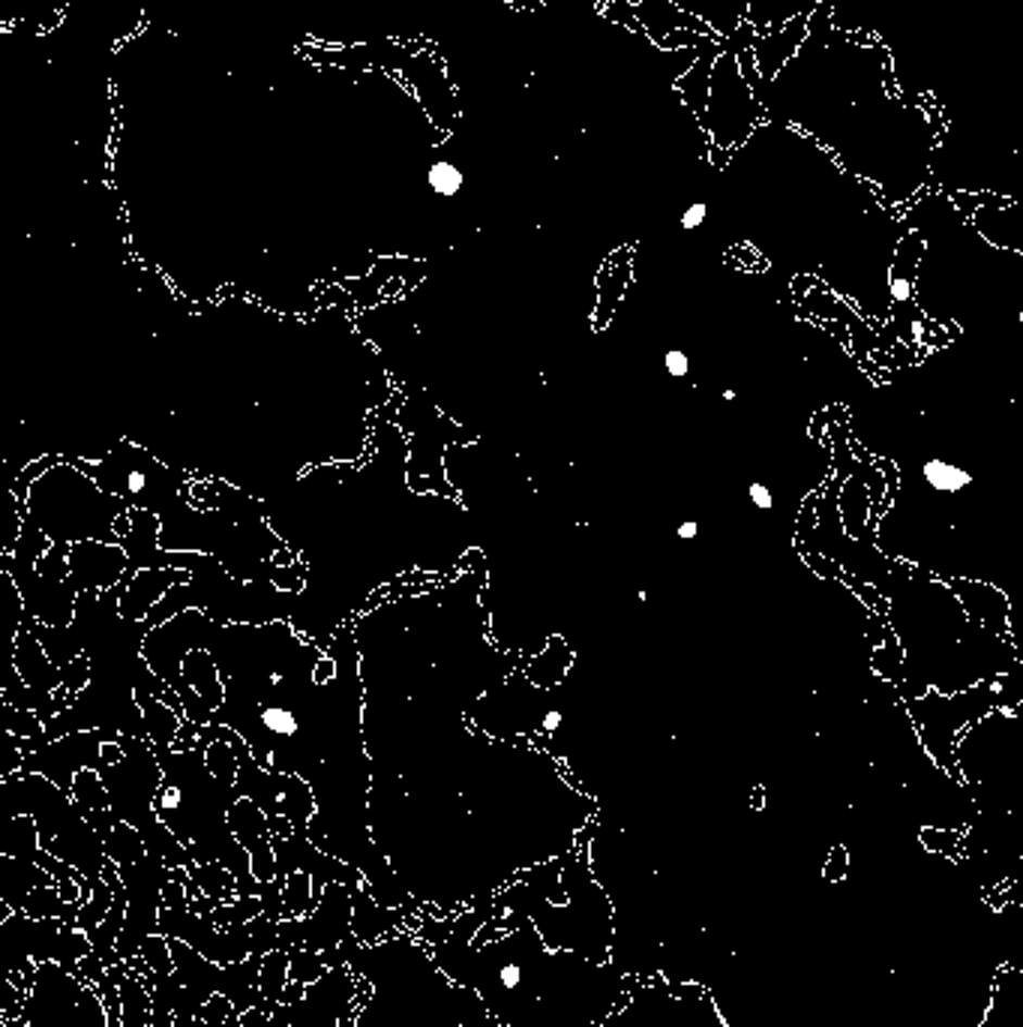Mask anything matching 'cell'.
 <instances>
[{
	"label": "cell",
	"mask_w": 1023,
	"mask_h": 1027,
	"mask_svg": "<svg viewBox=\"0 0 1023 1027\" xmlns=\"http://www.w3.org/2000/svg\"><path fill=\"white\" fill-rule=\"evenodd\" d=\"M187 872H190L192 884L202 889L204 896H211V899L223 901V904H228V901L238 899V877L231 875L226 865L192 863Z\"/></svg>",
	"instance_id": "cell-24"
},
{
	"label": "cell",
	"mask_w": 1023,
	"mask_h": 1027,
	"mask_svg": "<svg viewBox=\"0 0 1023 1027\" xmlns=\"http://www.w3.org/2000/svg\"><path fill=\"white\" fill-rule=\"evenodd\" d=\"M675 535H679L682 541H694L696 535H699V523H696V521H682V523H679V529H675Z\"/></svg>",
	"instance_id": "cell-48"
},
{
	"label": "cell",
	"mask_w": 1023,
	"mask_h": 1027,
	"mask_svg": "<svg viewBox=\"0 0 1023 1027\" xmlns=\"http://www.w3.org/2000/svg\"><path fill=\"white\" fill-rule=\"evenodd\" d=\"M90 685H93V661H90L88 652H81L61 667V688L73 698V703L88 691Z\"/></svg>",
	"instance_id": "cell-33"
},
{
	"label": "cell",
	"mask_w": 1023,
	"mask_h": 1027,
	"mask_svg": "<svg viewBox=\"0 0 1023 1027\" xmlns=\"http://www.w3.org/2000/svg\"><path fill=\"white\" fill-rule=\"evenodd\" d=\"M291 979V955L286 950H274L265 955V964H262V991H265V998L270 1003L282 1001V991L289 986Z\"/></svg>",
	"instance_id": "cell-28"
},
{
	"label": "cell",
	"mask_w": 1023,
	"mask_h": 1027,
	"mask_svg": "<svg viewBox=\"0 0 1023 1027\" xmlns=\"http://www.w3.org/2000/svg\"><path fill=\"white\" fill-rule=\"evenodd\" d=\"M706 216H708V204L706 202L687 204V208H684V214H682V228H684V231H694V228H699L703 223H706Z\"/></svg>",
	"instance_id": "cell-40"
},
{
	"label": "cell",
	"mask_w": 1023,
	"mask_h": 1027,
	"mask_svg": "<svg viewBox=\"0 0 1023 1027\" xmlns=\"http://www.w3.org/2000/svg\"><path fill=\"white\" fill-rule=\"evenodd\" d=\"M132 533V508H127L124 514H117V521H114V535H117V544Z\"/></svg>",
	"instance_id": "cell-46"
},
{
	"label": "cell",
	"mask_w": 1023,
	"mask_h": 1027,
	"mask_svg": "<svg viewBox=\"0 0 1023 1027\" xmlns=\"http://www.w3.org/2000/svg\"><path fill=\"white\" fill-rule=\"evenodd\" d=\"M3 797V821L15 814H30L37 821L39 844L49 850L51 856L76 865L81 875L88 877L90 889L102 880V872L109 865V853L97 829L88 824L85 812L66 790L49 781L39 773H18L13 778L0 781Z\"/></svg>",
	"instance_id": "cell-4"
},
{
	"label": "cell",
	"mask_w": 1023,
	"mask_h": 1027,
	"mask_svg": "<svg viewBox=\"0 0 1023 1027\" xmlns=\"http://www.w3.org/2000/svg\"><path fill=\"white\" fill-rule=\"evenodd\" d=\"M192 580V571L187 568H141L129 571L124 577V592L117 598V613L127 622H148L153 608L163 601L175 586Z\"/></svg>",
	"instance_id": "cell-15"
},
{
	"label": "cell",
	"mask_w": 1023,
	"mask_h": 1027,
	"mask_svg": "<svg viewBox=\"0 0 1023 1027\" xmlns=\"http://www.w3.org/2000/svg\"><path fill=\"white\" fill-rule=\"evenodd\" d=\"M274 850H277V865H279V875L277 880L286 884V877L291 872H306V875H313V884H316V896L321 899L325 896V889L330 884H345V887H367V877L361 868H354V865L342 863L337 856H330L321 848H316L313 841L301 832H291L289 838H274Z\"/></svg>",
	"instance_id": "cell-11"
},
{
	"label": "cell",
	"mask_w": 1023,
	"mask_h": 1027,
	"mask_svg": "<svg viewBox=\"0 0 1023 1027\" xmlns=\"http://www.w3.org/2000/svg\"><path fill=\"white\" fill-rule=\"evenodd\" d=\"M723 400H727V403H733V400H735L733 388H727V391H723Z\"/></svg>",
	"instance_id": "cell-49"
},
{
	"label": "cell",
	"mask_w": 1023,
	"mask_h": 1027,
	"mask_svg": "<svg viewBox=\"0 0 1023 1027\" xmlns=\"http://www.w3.org/2000/svg\"><path fill=\"white\" fill-rule=\"evenodd\" d=\"M427 952L451 986L478 994L498 1027H604L636 982L612 962L550 950L526 913L498 916L495 899L454 913L447 940Z\"/></svg>",
	"instance_id": "cell-1"
},
{
	"label": "cell",
	"mask_w": 1023,
	"mask_h": 1027,
	"mask_svg": "<svg viewBox=\"0 0 1023 1027\" xmlns=\"http://www.w3.org/2000/svg\"><path fill=\"white\" fill-rule=\"evenodd\" d=\"M573 667V649L568 647V640L561 635L546 637V647L544 652H538L534 659L522 667L526 673V679H529L531 688H538V691H550V688H558V685L565 682V676Z\"/></svg>",
	"instance_id": "cell-20"
},
{
	"label": "cell",
	"mask_w": 1023,
	"mask_h": 1027,
	"mask_svg": "<svg viewBox=\"0 0 1023 1027\" xmlns=\"http://www.w3.org/2000/svg\"><path fill=\"white\" fill-rule=\"evenodd\" d=\"M597 824H589L577 848L522 872L495 896L498 916L522 911L550 950L577 952L594 964L612 962L616 947V907L597 880L589 856V841Z\"/></svg>",
	"instance_id": "cell-2"
},
{
	"label": "cell",
	"mask_w": 1023,
	"mask_h": 1027,
	"mask_svg": "<svg viewBox=\"0 0 1023 1027\" xmlns=\"http://www.w3.org/2000/svg\"><path fill=\"white\" fill-rule=\"evenodd\" d=\"M195 1027H207V1025H202V1022H199V1025H195Z\"/></svg>",
	"instance_id": "cell-51"
},
{
	"label": "cell",
	"mask_w": 1023,
	"mask_h": 1027,
	"mask_svg": "<svg viewBox=\"0 0 1023 1027\" xmlns=\"http://www.w3.org/2000/svg\"><path fill=\"white\" fill-rule=\"evenodd\" d=\"M136 703H139V718L144 724V736L151 739V746L156 754L165 751H175L177 734L187 718H180L168 703H165L156 691H151L148 685H136Z\"/></svg>",
	"instance_id": "cell-17"
},
{
	"label": "cell",
	"mask_w": 1023,
	"mask_h": 1027,
	"mask_svg": "<svg viewBox=\"0 0 1023 1027\" xmlns=\"http://www.w3.org/2000/svg\"><path fill=\"white\" fill-rule=\"evenodd\" d=\"M15 671L39 694H54L61 688V667L49 659V652L42 647V640L34 631V619L27 616L22 631L15 635L13 649H10Z\"/></svg>",
	"instance_id": "cell-16"
},
{
	"label": "cell",
	"mask_w": 1023,
	"mask_h": 1027,
	"mask_svg": "<svg viewBox=\"0 0 1023 1027\" xmlns=\"http://www.w3.org/2000/svg\"><path fill=\"white\" fill-rule=\"evenodd\" d=\"M180 679L214 712L226 706V682L219 673V661L207 649H187L180 655Z\"/></svg>",
	"instance_id": "cell-18"
},
{
	"label": "cell",
	"mask_w": 1023,
	"mask_h": 1027,
	"mask_svg": "<svg viewBox=\"0 0 1023 1027\" xmlns=\"http://www.w3.org/2000/svg\"><path fill=\"white\" fill-rule=\"evenodd\" d=\"M58 880L37 863H25L15 856L0 853V901L10 904V911H22V901L37 887H54Z\"/></svg>",
	"instance_id": "cell-19"
},
{
	"label": "cell",
	"mask_w": 1023,
	"mask_h": 1027,
	"mask_svg": "<svg viewBox=\"0 0 1023 1027\" xmlns=\"http://www.w3.org/2000/svg\"><path fill=\"white\" fill-rule=\"evenodd\" d=\"M117 736L114 730H76V734H66L61 739H54L49 746H42L39 751L25 754V769L22 773H39L46 775L49 781L61 787V790H73V781L81 769H100V746L105 739Z\"/></svg>",
	"instance_id": "cell-10"
},
{
	"label": "cell",
	"mask_w": 1023,
	"mask_h": 1027,
	"mask_svg": "<svg viewBox=\"0 0 1023 1027\" xmlns=\"http://www.w3.org/2000/svg\"><path fill=\"white\" fill-rule=\"evenodd\" d=\"M132 568L124 544L114 541H76L70 544V586L78 596L112 592Z\"/></svg>",
	"instance_id": "cell-12"
},
{
	"label": "cell",
	"mask_w": 1023,
	"mask_h": 1027,
	"mask_svg": "<svg viewBox=\"0 0 1023 1027\" xmlns=\"http://www.w3.org/2000/svg\"><path fill=\"white\" fill-rule=\"evenodd\" d=\"M265 913V904L258 896H238L235 901H228V904H219L207 919L214 923V926L226 928V926H238V923H253L255 916H262Z\"/></svg>",
	"instance_id": "cell-29"
},
{
	"label": "cell",
	"mask_w": 1023,
	"mask_h": 1027,
	"mask_svg": "<svg viewBox=\"0 0 1023 1027\" xmlns=\"http://www.w3.org/2000/svg\"><path fill=\"white\" fill-rule=\"evenodd\" d=\"M267 826H270V836L274 838H289L294 832V826H291L289 817H282V814H270L267 817Z\"/></svg>",
	"instance_id": "cell-44"
},
{
	"label": "cell",
	"mask_w": 1023,
	"mask_h": 1027,
	"mask_svg": "<svg viewBox=\"0 0 1023 1027\" xmlns=\"http://www.w3.org/2000/svg\"><path fill=\"white\" fill-rule=\"evenodd\" d=\"M235 1015V1003L226 994H214L211 1001L199 1010V1022L207 1027H226V1022Z\"/></svg>",
	"instance_id": "cell-36"
},
{
	"label": "cell",
	"mask_w": 1023,
	"mask_h": 1027,
	"mask_svg": "<svg viewBox=\"0 0 1023 1027\" xmlns=\"http://www.w3.org/2000/svg\"><path fill=\"white\" fill-rule=\"evenodd\" d=\"M39 577L54 580V584H66L70 580V544H51L42 556L37 559Z\"/></svg>",
	"instance_id": "cell-34"
},
{
	"label": "cell",
	"mask_w": 1023,
	"mask_h": 1027,
	"mask_svg": "<svg viewBox=\"0 0 1023 1027\" xmlns=\"http://www.w3.org/2000/svg\"><path fill=\"white\" fill-rule=\"evenodd\" d=\"M354 916L352 928L354 938L361 940L364 947H379L384 940L396 938V935H408L420 926V907H384L372 899L367 887L354 889Z\"/></svg>",
	"instance_id": "cell-14"
},
{
	"label": "cell",
	"mask_w": 1023,
	"mask_h": 1027,
	"mask_svg": "<svg viewBox=\"0 0 1023 1027\" xmlns=\"http://www.w3.org/2000/svg\"><path fill=\"white\" fill-rule=\"evenodd\" d=\"M70 797L76 799L78 809L88 812H112V797H109V787L102 781L100 769H81L73 781Z\"/></svg>",
	"instance_id": "cell-27"
},
{
	"label": "cell",
	"mask_w": 1023,
	"mask_h": 1027,
	"mask_svg": "<svg viewBox=\"0 0 1023 1027\" xmlns=\"http://www.w3.org/2000/svg\"><path fill=\"white\" fill-rule=\"evenodd\" d=\"M112 904H114V889H112V884H109V880H100V884L93 887V896H90L88 904H85V907L78 911L76 926L81 928V931H85V935H88V938H90V935H93V931L100 928L102 919L109 916V911H112Z\"/></svg>",
	"instance_id": "cell-30"
},
{
	"label": "cell",
	"mask_w": 1023,
	"mask_h": 1027,
	"mask_svg": "<svg viewBox=\"0 0 1023 1027\" xmlns=\"http://www.w3.org/2000/svg\"><path fill=\"white\" fill-rule=\"evenodd\" d=\"M0 712H3V730H10L18 739H39L49 727L34 710H18L10 703H0Z\"/></svg>",
	"instance_id": "cell-32"
},
{
	"label": "cell",
	"mask_w": 1023,
	"mask_h": 1027,
	"mask_svg": "<svg viewBox=\"0 0 1023 1027\" xmlns=\"http://www.w3.org/2000/svg\"><path fill=\"white\" fill-rule=\"evenodd\" d=\"M109 860L117 865L121 880L127 887V928L117 940V955L129 962L141 952V943L160 935V913L165 904V887L172 884V868L153 856L136 826L114 817L109 836L102 838Z\"/></svg>",
	"instance_id": "cell-5"
},
{
	"label": "cell",
	"mask_w": 1023,
	"mask_h": 1027,
	"mask_svg": "<svg viewBox=\"0 0 1023 1027\" xmlns=\"http://www.w3.org/2000/svg\"><path fill=\"white\" fill-rule=\"evenodd\" d=\"M294 562H301V556H298V550H294V547H289V541H286V544H279L277 550L270 553V565H277V568H289V565H294Z\"/></svg>",
	"instance_id": "cell-42"
},
{
	"label": "cell",
	"mask_w": 1023,
	"mask_h": 1027,
	"mask_svg": "<svg viewBox=\"0 0 1023 1027\" xmlns=\"http://www.w3.org/2000/svg\"><path fill=\"white\" fill-rule=\"evenodd\" d=\"M747 496H750V502H754L759 511H771V508H774V493H771L766 484H750V487H747Z\"/></svg>",
	"instance_id": "cell-41"
},
{
	"label": "cell",
	"mask_w": 1023,
	"mask_h": 1027,
	"mask_svg": "<svg viewBox=\"0 0 1023 1027\" xmlns=\"http://www.w3.org/2000/svg\"><path fill=\"white\" fill-rule=\"evenodd\" d=\"M427 180H430L432 192H439V196H444V199H451V196H456V192L463 190L466 175H463L454 163H435L430 168Z\"/></svg>",
	"instance_id": "cell-35"
},
{
	"label": "cell",
	"mask_w": 1023,
	"mask_h": 1027,
	"mask_svg": "<svg viewBox=\"0 0 1023 1027\" xmlns=\"http://www.w3.org/2000/svg\"><path fill=\"white\" fill-rule=\"evenodd\" d=\"M636 601H643L645 604V601H648V589H640V592H636Z\"/></svg>",
	"instance_id": "cell-50"
},
{
	"label": "cell",
	"mask_w": 1023,
	"mask_h": 1027,
	"mask_svg": "<svg viewBox=\"0 0 1023 1027\" xmlns=\"http://www.w3.org/2000/svg\"><path fill=\"white\" fill-rule=\"evenodd\" d=\"M922 478L931 490H936V493H948V496L960 493V490H967V487L973 484V475H970V472L960 469V466H955V463H948V460H939V456L924 460Z\"/></svg>",
	"instance_id": "cell-26"
},
{
	"label": "cell",
	"mask_w": 1023,
	"mask_h": 1027,
	"mask_svg": "<svg viewBox=\"0 0 1023 1027\" xmlns=\"http://www.w3.org/2000/svg\"><path fill=\"white\" fill-rule=\"evenodd\" d=\"M561 724H565V710H561V706H550V710L541 712V718H538V734L556 736L558 730H561Z\"/></svg>",
	"instance_id": "cell-39"
},
{
	"label": "cell",
	"mask_w": 1023,
	"mask_h": 1027,
	"mask_svg": "<svg viewBox=\"0 0 1023 1027\" xmlns=\"http://www.w3.org/2000/svg\"><path fill=\"white\" fill-rule=\"evenodd\" d=\"M93 952V943L78 926L64 919H30L25 913H10L0 923V959L7 974L18 970L25 962H54L64 970L81 977L78 962Z\"/></svg>",
	"instance_id": "cell-7"
},
{
	"label": "cell",
	"mask_w": 1023,
	"mask_h": 1027,
	"mask_svg": "<svg viewBox=\"0 0 1023 1027\" xmlns=\"http://www.w3.org/2000/svg\"><path fill=\"white\" fill-rule=\"evenodd\" d=\"M361 977L349 964L330 967L325 977L306 986L301 1003H279L274 1013L291 1027H354L361 1018L357 1006Z\"/></svg>",
	"instance_id": "cell-9"
},
{
	"label": "cell",
	"mask_w": 1023,
	"mask_h": 1027,
	"mask_svg": "<svg viewBox=\"0 0 1023 1027\" xmlns=\"http://www.w3.org/2000/svg\"><path fill=\"white\" fill-rule=\"evenodd\" d=\"M282 901H286V919H304L310 913L318 911L321 899L316 896L313 875L306 872H291L282 884Z\"/></svg>",
	"instance_id": "cell-25"
},
{
	"label": "cell",
	"mask_w": 1023,
	"mask_h": 1027,
	"mask_svg": "<svg viewBox=\"0 0 1023 1027\" xmlns=\"http://www.w3.org/2000/svg\"><path fill=\"white\" fill-rule=\"evenodd\" d=\"M0 1027H112L105 1003L88 979L64 970L61 964H39L37 982L25 998V1010Z\"/></svg>",
	"instance_id": "cell-6"
},
{
	"label": "cell",
	"mask_w": 1023,
	"mask_h": 1027,
	"mask_svg": "<svg viewBox=\"0 0 1023 1027\" xmlns=\"http://www.w3.org/2000/svg\"><path fill=\"white\" fill-rule=\"evenodd\" d=\"M291 955V979L294 982H304V986H313L318 979L325 977L330 970V964L325 962V955L316 950H301V947H291L286 950Z\"/></svg>",
	"instance_id": "cell-31"
},
{
	"label": "cell",
	"mask_w": 1023,
	"mask_h": 1027,
	"mask_svg": "<svg viewBox=\"0 0 1023 1027\" xmlns=\"http://www.w3.org/2000/svg\"><path fill=\"white\" fill-rule=\"evenodd\" d=\"M619 255H612L604 271L597 274V310H594V330H604L616 316V306L624 298V289H628V283H631V271L624 267L619 271Z\"/></svg>",
	"instance_id": "cell-21"
},
{
	"label": "cell",
	"mask_w": 1023,
	"mask_h": 1027,
	"mask_svg": "<svg viewBox=\"0 0 1023 1027\" xmlns=\"http://www.w3.org/2000/svg\"><path fill=\"white\" fill-rule=\"evenodd\" d=\"M354 889L357 887L330 884L316 913H310L304 919H282L279 923V950L301 947V950L321 952L330 967L345 964L340 947L354 935Z\"/></svg>",
	"instance_id": "cell-8"
},
{
	"label": "cell",
	"mask_w": 1023,
	"mask_h": 1027,
	"mask_svg": "<svg viewBox=\"0 0 1023 1027\" xmlns=\"http://www.w3.org/2000/svg\"><path fill=\"white\" fill-rule=\"evenodd\" d=\"M664 370L670 373L672 379H684L691 373V355L684 349H667L664 352Z\"/></svg>",
	"instance_id": "cell-37"
},
{
	"label": "cell",
	"mask_w": 1023,
	"mask_h": 1027,
	"mask_svg": "<svg viewBox=\"0 0 1023 1027\" xmlns=\"http://www.w3.org/2000/svg\"><path fill=\"white\" fill-rule=\"evenodd\" d=\"M228 826L238 838L243 850L250 853L253 860V875L262 884L277 880L279 865H277V850H274V836H270V826H267L265 809L253 802V799L240 797L231 809H228Z\"/></svg>",
	"instance_id": "cell-13"
},
{
	"label": "cell",
	"mask_w": 1023,
	"mask_h": 1027,
	"mask_svg": "<svg viewBox=\"0 0 1023 1027\" xmlns=\"http://www.w3.org/2000/svg\"><path fill=\"white\" fill-rule=\"evenodd\" d=\"M202 742H204V763H207V769L214 775L216 781H223L226 787H238V775H240V757L238 749L228 742L226 736H214L202 730Z\"/></svg>",
	"instance_id": "cell-22"
},
{
	"label": "cell",
	"mask_w": 1023,
	"mask_h": 1027,
	"mask_svg": "<svg viewBox=\"0 0 1023 1027\" xmlns=\"http://www.w3.org/2000/svg\"><path fill=\"white\" fill-rule=\"evenodd\" d=\"M163 787L156 793V814L190 850L195 863L226 865L238 877V896H262L265 884L253 875V860L231 826L228 809L240 799L238 787L216 781L204 763V742L190 751H165Z\"/></svg>",
	"instance_id": "cell-3"
},
{
	"label": "cell",
	"mask_w": 1023,
	"mask_h": 1027,
	"mask_svg": "<svg viewBox=\"0 0 1023 1027\" xmlns=\"http://www.w3.org/2000/svg\"><path fill=\"white\" fill-rule=\"evenodd\" d=\"M34 631L42 640V647L49 652V659L58 664V667H64L70 661L76 659L85 652V637H81V628L78 625H66V628H51V625H42V622L34 619Z\"/></svg>",
	"instance_id": "cell-23"
},
{
	"label": "cell",
	"mask_w": 1023,
	"mask_h": 1027,
	"mask_svg": "<svg viewBox=\"0 0 1023 1027\" xmlns=\"http://www.w3.org/2000/svg\"><path fill=\"white\" fill-rule=\"evenodd\" d=\"M270 1018L274 1013H267L262 1006H255V1010H247V1013H240V1025L243 1027H270Z\"/></svg>",
	"instance_id": "cell-43"
},
{
	"label": "cell",
	"mask_w": 1023,
	"mask_h": 1027,
	"mask_svg": "<svg viewBox=\"0 0 1023 1027\" xmlns=\"http://www.w3.org/2000/svg\"><path fill=\"white\" fill-rule=\"evenodd\" d=\"M337 673H340V664H337V659H330V655H321V659L313 664V685H316V688H328L330 682H337Z\"/></svg>",
	"instance_id": "cell-38"
},
{
	"label": "cell",
	"mask_w": 1023,
	"mask_h": 1027,
	"mask_svg": "<svg viewBox=\"0 0 1023 1027\" xmlns=\"http://www.w3.org/2000/svg\"><path fill=\"white\" fill-rule=\"evenodd\" d=\"M304 994H306L304 982H294V979H289V986H286V991H282V1001L279 1003H301L304 1001Z\"/></svg>",
	"instance_id": "cell-47"
},
{
	"label": "cell",
	"mask_w": 1023,
	"mask_h": 1027,
	"mask_svg": "<svg viewBox=\"0 0 1023 1027\" xmlns=\"http://www.w3.org/2000/svg\"><path fill=\"white\" fill-rule=\"evenodd\" d=\"M219 904H223V901L211 899V896H199V899L190 901V911L199 913V916H211V913H214Z\"/></svg>",
	"instance_id": "cell-45"
}]
</instances>
